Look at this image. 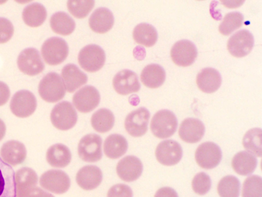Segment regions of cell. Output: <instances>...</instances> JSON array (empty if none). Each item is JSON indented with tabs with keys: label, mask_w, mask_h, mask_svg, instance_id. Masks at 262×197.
Masks as SVG:
<instances>
[{
	"label": "cell",
	"mask_w": 262,
	"mask_h": 197,
	"mask_svg": "<svg viewBox=\"0 0 262 197\" xmlns=\"http://www.w3.org/2000/svg\"><path fill=\"white\" fill-rule=\"evenodd\" d=\"M38 90L43 100L54 103L64 97L66 90L60 76L55 72H50L40 80Z\"/></svg>",
	"instance_id": "1"
},
{
	"label": "cell",
	"mask_w": 262,
	"mask_h": 197,
	"mask_svg": "<svg viewBox=\"0 0 262 197\" xmlns=\"http://www.w3.org/2000/svg\"><path fill=\"white\" fill-rule=\"evenodd\" d=\"M177 119L174 114L167 110L157 112L152 117L150 128L153 135L160 139L171 137L176 131Z\"/></svg>",
	"instance_id": "2"
},
{
	"label": "cell",
	"mask_w": 262,
	"mask_h": 197,
	"mask_svg": "<svg viewBox=\"0 0 262 197\" xmlns=\"http://www.w3.org/2000/svg\"><path fill=\"white\" fill-rule=\"evenodd\" d=\"M41 53L46 63L50 65H56L66 59L69 53V47L62 38L51 37L42 44Z\"/></svg>",
	"instance_id": "3"
},
{
	"label": "cell",
	"mask_w": 262,
	"mask_h": 197,
	"mask_svg": "<svg viewBox=\"0 0 262 197\" xmlns=\"http://www.w3.org/2000/svg\"><path fill=\"white\" fill-rule=\"evenodd\" d=\"M77 117L73 106L66 101L56 104L50 115L53 125L61 130H67L74 127L77 122Z\"/></svg>",
	"instance_id": "4"
},
{
	"label": "cell",
	"mask_w": 262,
	"mask_h": 197,
	"mask_svg": "<svg viewBox=\"0 0 262 197\" xmlns=\"http://www.w3.org/2000/svg\"><path fill=\"white\" fill-rule=\"evenodd\" d=\"M105 61L104 51L99 46L94 44L83 47L78 56L80 66L88 72H95L100 70Z\"/></svg>",
	"instance_id": "5"
},
{
	"label": "cell",
	"mask_w": 262,
	"mask_h": 197,
	"mask_svg": "<svg viewBox=\"0 0 262 197\" xmlns=\"http://www.w3.org/2000/svg\"><path fill=\"white\" fill-rule=\"evenodd\" d=\"M102 139L95 134H88L83 137L78 145V154L80 158L86 162H96L102 156Z\"/></svg>",
	"instance_id": "6"
},
{
	"label": "cell",
	"mask_w": 262,
	"mask_h": 197,
	"mask_svg": "<svg viewBox=\"0 0 262 197\" xmlns=\"http://www.w3.org/2000/svg\"><path fill=\"white\" fill-rule=\"evenodd\" d=\"M36 106L35 96L27 90H21L15 93L10 103L12 113L19 118H26L31 115Z\"/></svg>",
	"instance_id": "7"
},
{
	"label": "cell",
	"mask_w": 262,
	"mask_h": 197,
	"mask_svg": "<svg viewBox=\"0 0 262 197\" xmlns=\"http://www.w3.org/2000/svg\"><path fill=\"white\" fill-rule=\"evenodd\" d=\"M68 174L60 170H49L40 177L39 183L44 189L56 194H62L70 187Z\"/></svg>",
	"instance_id": "8"
},
{
	"label": "cell",
	"mask_w": 262,
	"mask_h": 197,
	"mask_svg": "<svg viewBox=\"0 0 262 197\" xmlns=\"http://www.w3.org/2000/svg\"><path fill=\"white\" fill-rule=\"evenodd\" d=\"M17 64L21 72L29 76L38 75L45 68L39 52L33 48L25 49L19 53Z\"/></svg>",
	"instance_id": "9"
},
{
	"label": "cell",
	"mask_w": 262,
	"mask_h": 197,
	"mask_svg": "<svg viewBox=\"0 0 262 197\" xmlns=\"http://www.w3.org/2000/svg\"><path fill=\"white\" fill-rule=\"evenodd\" d=\"M196 163L201 168L212 169L220 163L222 158V152L220 147L212 142L202 143L195 152Z\"/></svg>",
	"instance_id": "10"
},
{
	"label": "cell",
	"mask_w": 262,
	"mask_h": 197,
	"mask_svg": "<svg viewBox=\"0 0 262 197\" xmlns=\"http://www.w3.org/2000/svg\"><path fill=\"white\" fill-rule=\"evenodd\" d=\"M254 38L246 30H239L232 35L227 43L229 52L234 57L241 58L247 55L252 50Z\"/></svg>",
	"instance_id": "11"
},
{
	"label": "cell",
	"mask_w": 262,
	"mask_h": 197,
	"mask_svg": "<svg viewBox=\"0 0 262 197\" xmlns=\"http://www.w3.org/2000/svg\"><path fill=\"white\" fill-rule=\"evenodd\" d=\"M149 118L150 113L144 107L132 111L125 119L124 126L126 132L134 137L142 136L147 130Z\"/></svg>",
	"instance_id": "12"
},
{
	"label": "cell",
	"mask_w": 262,
	"mask_h": 197,
	"mask_svg": "<svg viewBox=\"0 0 262 197\" xmlns=\"http://www.w3.org/2000/svg\"><path fill=\"white\" fill-rule=\"evenodd\" d=\"M100 100V96L98 90L93 86L86 85L74 95L73 103L79 112L87 113L98 106Z\"/></svg>",
	"instance_id": "13"
},
{
	"label": "cell",
	"mask_w": 262,
	"mask_h": 197,
	"mask_svg": "<svg viewBox=\"0 0 262 197\" xmlns=\"http://www.w3.org/2000/svg\"><path fill=\"white\" fill-rule=\"evenodd\" d=\"M170 56L176 65L188 67L192 64L196 58V48L191 41L181 40L176 42L172 47Z\"/></svg>",
	"instance_id": "14"
},
{
	"label": "cell",
	"mask_w": 262,
	"mask_h": 197,
	"mask_svg": "<svg viewBox=\"0 0 262 197\" xmlns=\"http://www.w3.org/2000/svg\"><path fill=\"white\" fill-rule=\"evenodd\" d=\"M155 156L161 164L172 166L180 161L182 156V149L181 145L174 140H164L157 146Z\"/></svg>",
	"instance_id": "15"
},
{
	"label": "cell",
	"mask_w": 262,
	"mask_h": 197,
	"mask_svg": "<svg viewBox=\"0 0 262 197\" xmlns=\"http://www.w3.org/2000/svg\"><path fill=\"white\" fill-rule=\"evenodd\" d=\"M113 86L118 94L122 95L137 92L140 89L137 75L128 70H121L115 75Z\"/></svg>",
	"instance_id": "16"
},
{
	"label": "cell",
	"mask_w": 262,
	"mask_h": 197,
	"mask_svg": "<svg viewBox=\"0 0 262 197\" xmlns=\"http://www.w3.org/2000/svg\"><path fill=\"white\" fill-rule=\"evenodd\" d=\"M141 161L136 157L127 156L121 159L116 166L118 177L123 181L130 182L138 179L142 173Z\"/></svg>",
	"instance_id": "17"
},
{
	"label": "cell",
	"mask_w": 262,
	"mask_h": 197,
	"mask_svg": "<svg viewBox=\"0 0 262 197\" xmlns=\"http://www.w3.org/2000/svg\"><path fill=\"white\" fill-rule=\"evenodd\" d=\"M205 126L198 119L189 118L184 120L180 125L179 135L184 142L195 143L199 142L204 136Z\"/></svg>",
	"instance_id": "18"
},
{
	"label": "cell",
	"mask_w": 262,
	"mask_h": 197,
	"mask_svg": "<svg viewBox=\"0 0 262 197\" xmlns=\"http://www.w3.org/2000/svg\"><path fill=\"white\" fill-rule=\"evenodd\" d=\"M102 180V171L95 165H86L82 167L76 176L77 184L85 190H91L97 188Z\"/></svg>",
	"instance_id": "19"
},
{
	"label": "cell",
	"mask_w": 262,
	"mask_h": 197,
	"mask_svg": "<svg viewBox=\"0 0 262 197\" xmlns=\"http://www.w3.org/2000/svg\"><path fill=\"white\" fill-rule=\"evenodd\" d=\"M16 195L15 172L0 157V197H16Z\"/></svg>",
	"instance_id": "20"
},
{
	"label": "cell",
	"mask_w": 262,
	"mask_h": 197,
	"mask_svg": "<svg viewBox=\"0 0 262 197\" xmlns=\"http://www.w3.org/2000/svg\"><path fill=\"white\" fill-rule=\"evenodd\" d=\"M114 18L112 12L104 7L96 9L91 15L89 25L94 32L103 34L108 32L113 27Z\"/></svg>",
	"instance_id": "21"
},
{
	"label": "cell",
	"mask_w": 262,
	"mask_h": 197,
	"mask_svg": "<svg viewBox=\"0 0 262 197\" xmlns=\"http://www.w3.org/2000/svg\"><path fill=\"white\" fill-rule=\"evenodd\" d=\"M61 77L66 90L69 93H73L77 89L85 84L88 77L74 64L66 65L61 70Z\"/></svg>",
	"instance_id": "22"
},
{
	"label": "cell",
	"mask_w": 262,
	"mask_h": 197,
	"mask_svg": "<svg viewBox=\"0 0 262 197\" xmlns=\"http://www.w3.org/2000/svg\"><path fill=\"white\" fill-rule=\"evenodd\" d=\"M2 159L10 165L21 164L26 157V149L21 142L11 140L5 143L0 150Z\"/></svg>",
	"instance_id": "23"
},
{
	"label": "cell",
	"mask_w": 262,
	"mask_h": 197,
	"mask_svg": "<svg viewBox=\"0 0 262 197\" xmlns=\"http://www.w3.org/2000/svg\"><path fill=\"white\" fill-rule=\"evenodd\" d=\"M196 83L201 91L206 93H212L220 87L222 78L216 70L207 68L203 69L198 74Z\"/></svg>",
	"instance_id": "24"
},
{
	"label": "cell",
	"mask_w": 262,
	"mask_h": 197,
	"mask_svg": "<svg viewBox=\"0 0 262 197\" xmlns=\"http://www.w3.org/2000/svg\"><path fill=\"white\" fill-rule=\"evenodd\" d=\"M71 153L69 148L62 144H55L50 146L46 153L48 163L52 167L62 168L71 162Z\"/></svg>",
	"instance_id": "25"
},
{
	"label": "cell",
	"mask_w": 262,
	"mask_h": 197,
	"mask_svg": "<svg viewBox=\"0 0 262 197\" xmlns=\"http://www.w3.org/2000/svg\"><path fill=\"white\" fill-rule=\"evenodd\" d=\"M257 165L256 158L251 153L242 151L236 154L231 160V166L236 173L242 176L252 173Z\"/></svg>",
	"instance_id": "26"
},
{
	"label": "cell",
	"mask_w": 262,
	"mask_h": 197,
	"mask_svg": "<svg viewBox=\"0 0 262 197\" xmlns=\"http://www.w3.org/2000/svg\"><path fill=\"white\" fill-rule=\"evenodd\" d=\"M141 80L146 87L155 89L161 86L165 79L164 70L157 64H150L142 70Z\"/></svg>",
	"instance_id": "27"
},
{
	"label": "cell",
	"mask_w": 262,
	"mask_h": 197,
	"mask_svg": "<svg viewBox=\"0 0 262 197\" xmlns=\"http://www.w3.org/2000/svg\"><path fill=\"white\" fill-rule=\"evenodd\" d=\"M128 144L126 139L119 134H112L104 141V152L106 157L115 159L122 156L127 151Z\"/></svg>",
	"instance_id": "28"
},
{
	"label": "cell",
	"mask_w": 262,
	"mask_h": 197,
	"mask_svg": "<svg viewBox=\"0 0 262 197\" xmlns=\"http://www.w3.org/2000/svg\"><path fill=\"white\" fill-rule=\"evenodd\" d=\"M47 16L45 7L38 3L28 5L23 10L22 17L25 23L31 27L41 26Z\"/></svg>",
	"instance_id": "29"
},
{
	"label": "cell",
	"mask_w": 262,
	"mask_h": 197,
	"mask_svg": "<svg viewBox=\"0 0 262 197\" xmlns=\"http://www.w3.org/2000/svg\"><path fill=\"white\" fill-rule=\"evenodd\" d=\"M50 27L54 32L61 35L71 34L75 29L74 19L63 12H58L52 15Z\"/></svg>",
	"instance_id": "30"
},
{
	"label": "cell",
	"mask_w": 262,
	"mask_h": 197,
	"mask_svg": "<svg viewBox=\"0 0 262 197\" xmlns=\"http://www.w3.org/2000/svg\"><path fill=\"white\" fill-rule=\"evenodd\" d=\"M135 41L146 47L154 46L157 40V32L151 25L141 23L137 25L133 32Z\"/></svg>",
	"instance_id": "31"
},
{
	"label": "cell",
	"mask_w": 262,
	"mask_h": 197,
	"mask_svg": "<svg viewBox=\"0 0 262 197\" xmlns=\"http://www.w3.org/2000/svg\"><path fill=\"white\" fill-rule=\"evenodd\" d=\"M91 122L92 127L96 131L104 133L113 128L115 123V117L110 110L100 108L93 114Z\"/></svg>",
	"instance_id": "32"
},
{
	"label": "cell",
	"mask_w": 262,
	"mask_h": 197,
	"mask_svg": "<svg viewBox=\"0 0 262 197\" xmlns=\"http://www.w3.org/2000/svg\"><path fill=\"white\" fill-rule=\"evenodd\" d=\"M261 134L260 128H251L246 133L242 141L244 147L257 157L262 155Z\"/></svg>",
	"instance_id": "33"
},
{
	"label": "cell",
	"mask_w": 262,
	"mask_h": 197,
	"mask_svg": "<svg viewBox=\"0 0 262 197\" xmlns=\"http://www.w3.org/2000/svg\"><path fill=\"white\" fill-rule=\"evenodd\" d=\"M240 183L234 176H226L219 182L217 190L220 197H238Z\"/></svg>",
	"instance_id": "34"
},
{
	"label": "cell",
	"mask_w": 262,
	"mask_h": 197,
	"mask_svg": "<svg viewBox=\"0 0 262 197\" xmlns=\"http://www.w3.org/2000/svg\"><path fill=\"white\" fill-rule=\"evenodd\" d=\"M244 16L239 12H233L227 14L220 24L219 30L224 35H228L240 28L243 23Z\"/></svg>",
	"instance_id": "35"
},
{
	"label": "cell",
	"mask_w": 262,
	"mask_h": 197,
	"mask_svg": "<svg viewBox=\"0 0 262 197\" xmlns=\"http://www.w3.org/2000/svg\"><path fill=\"white\" fill-rule=\"evenodd\" d=\"M242 197H262V179L259 176L252 175L244 181L242 190Z\"/></svg>",
	"instance_id": "36"
},
{
	"label": "cell",
	"mask_w": 262,
	"mask_h": 197,
	"mask_svg": "<svg viewBox=\"0 0 262 197\" xmlns=\"http://www.w3.org/2000/svg\"><path fill=\"white\" fill-rule=\"evenodd\" d=\"M16 189L20 191L35 186L37 182V176L32 169L24 167L17 171L15 174Z\"/></svg>",
	"instance_id": "37"
},
{
	"label": "cell",
	"mask_w": 262,
	"mask_h": 197,
	"mask_svg": "<svg viewBox=\"0 0 262 197\" xmlns=\"http://www.w3.org/2000/svg\"><path fill=\"white\" fill-rule=\"evenodd\" d=\"M95 5L94 1H69L67 8L75 17L83 18L91 11Z\"/></svg>",
	"instance_id": "38"
},
{
	"label": "cell",
	"mask_w": 262,
	"mask_h": 197,
	"mask_svg": "<svg viewBox=\"0 0 262 197\" xmlns=\"http://www.w3.org/2000/svg\"><path fill=\"white\" fill-rule=\"evenodd\" d=\"M191 186L193 190L197 194H205L211 187L210 178L206 173L199 172L193 177Z\"/></svg>",
	"instance_id": "39"
},
{
	"label": "cell",
	"mask_w": 262,
	"mask_h": 197,
	"mask_svg": "<svg viewBox=\"0 0 262 197\" xmlns=\"http://www.w3.org/2000/svg\"><path fill=\"white\" fill-rule=\"evenodd\" d=\"M13 33L14 27L12 23L7 18L0 17V43L8 42Z\"/></svg>",
	"instance_id": "40"
},
{
	"label": "cell",
	"mask_w": 262,
	"mask_h": 197,
	"mask_svg": "<svg viewBox=\"0 0 262 197\" xmlns=\"http://www.w3.org/2000/svg\"><path fill=\"white\" fill-rule=\"evenodd\" d=\"M107 197H133V191L128 185L117 184L110 188Z\"/></svg>",
	"instance_id": "41"
},
{
	"label": "cell",
	"mask_w": 262,
	"mask_h": 197,
	"mask_svg": "<svg viewBox=\"0 0 262 197\" xmlns=\"http://www.w3.org/2000/svg\"><path fill=\"white\" fill-rule=\"evenodd\" d=\"M16 197H54L51 194L35 186L17 191Z\"/></svg>",
	"instance_id": "42"
},
{
	"label": "cell",
	"mask_w": 262,
	"mask_h": 197,
	"mask_svg": "<svg viewBox=\"0 0 262 197\" xmlns=\"http://www.w3.org/2000/svg\"><path fill=\"white\" fill-rule=\"evenodd\" d=\"M10 96V89L7 84L0 81V106L6 104Z\"/></svg>",
	"instance_id": "43"
},
{
	"label": "cell",
	"mask_w": 262,
	"mask_h": 197,
	"mask_svg": "<svg viewBox=\"0 0 262 197\" xmlns=\"http://www.w3.org/2000/svg\"><path fill=\"white\" fill-rule=\"evenodd\" d=\"M154 197H178V196L174 189L170 187H164L159 189Z\"/></svg>",
	"instance_id": "44"
},
{
	"label": "cell",
	"mask_w": 262,
	"mask_h": 197,
	"mask_svg": "<svg viewBox=\"0 0 262 197\" xmlns=\"http://www.w3.org/2000/svg\"><path fill=\"white\" fill-rule=\"evenodd\" d=\"M6 132V126L4 122L0 119V141L3 138Z\"/></svg>",
	"instance_id": "45"
}]
</instances>
